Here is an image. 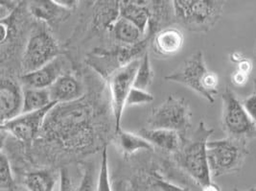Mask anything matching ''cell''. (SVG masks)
Masks as SVG:
<instances>
[{
  "instance_id": "6da1fadb",
  "label": "cell",
  "mask_w": 256,
  "mask_h": 191,
  "mask_svg": "<svg viewBox=\"0 0 256 191\" xmlns=\"http://www.w3.org/2000/svg\"><path fill=\"white\" fill-rule=\"evenodd\" d=\"M116 131L112 108L108 107L103 90L90 92L77 101L57 104L49 112L38 138L30 145L24 144L26 158L54 168L103 149Z\"/></svg>"
},
{
  "instance_id": "7a4b0ae2",
  "label": "cell",
  "mask_w": 256,
  "mask_h": 191,
  "mask_svg": "<svg viewBox=\"0 0 256 191\" xmlns=\"http://www.w3.org/2000/svg\"><path fill=\"white\" fill-rule=\"evenodd\" d=\"M114 191H195L198 186L162 152H141L124 158L112 173Z\"/></svg>"
},
{
  "instance_id": "3957f363",
  "label": "cell",
  "mask_w": 256,
  "mask_h": 191,
  "mask_svg": "<svg viewBox=\"0 0 256 191\" xmlns=\"http://www.w3.org/2000/svg\"><path fill=\"white\" fill-rule=\"evenodd\" d=\"M213 132L204 121L200 122L191 136H184L180 149L175 155L171 156L176 164L200 188L212 182L208 158V144Z\"/></svg>"
},
{
  "instance_id": "277c9868",
  "label": "cell",
  "mask_w": 256,
  "mask_h": 191,
  "mask_svg": "<svg viewBox=\"0 0 256 191\" xmlns=\"http://www.w3.org/2000/svg\"><path fill=\"white\" fill-rule=\"evenodd\" d=\"M165 79L186 86L206 99L210 104L214 103L215 96L218 94V75L208 70L202 51L189 56L176 70L166 76Z\"/></svg>"
},
{
  "instance_id": "5b68a950",
  "label": "cell",
  "mask_w": 256,
  "mask_h": 191,
  "mask_svg": "<svg viewBox=\"0 0 256 191\" xmlns=\"http://www.w3.org/2000/svg\"><path fill=\"white\" fill-rule=\"evenodd\" d=\"M224 6L220 0H175L176 22L192 32L208 33L220 20Z\"/></svg>"
},
{
  "instance_id": "8992f818",
  "label": "cell",
  "mask_w": 256,
  "mask_h": 191,
  "mask_svg": "<svg viewBox=\"0 0 256 191\" xmlns=\"http://www.w3.org/2000/svg\"><path fill=\"white\" fill-rule=\"evenodd\" d=\"M250 153L248 142L243 138L211 140L208 144V158L212 178L238 172Z\"/></svg>"
},
{
  "instance_id": "52a82bcc",
  "label": "cell",
  "mask_w": 256,
  "mask_h": 191,
  "mask_svg": "<svg viewBox=\"0 0 256 191\" xmlns=\"http://www.w3.org/2000/svg\"><path fill=\"white\" fill-rule=\"evenodd\" d=\"M46 25L42 22L31 31L20 60L22 75L40 70L62 55L57 40Z\"/></svg>"
},
{
  "instance_id": "ba28073f",
  "label": "cell",
  "mask_w": 256,
  "mask_h": 191,
  "mask_svg": "<svg viewBox=\"0 0 256 191\" xmlns=\"http://www.w3.org/2000/svg\"><path fill=\"white\" fill-rule=\"evenodd\" d=\"M148 129L170 130L186 134L192 126V112L184 98L171 94L152 108L146 120Z\"/></svg>"
},
{
  "instance_id": "9c48e42d",
  "label": "cell",
  "mask_w": 256,
  "mask_h": 191,
  "mask_svg": "<svg viewBox=\"0 0 256 191\" xmlns=\"http://www.w3.org/2000/svg\"><path fill=\"white\" fill-rule=\"evenodd\" d=\"M222 129L228 138L250 140L256 138V124L246 112L242 101L230 86L222 96Z\"/></svg>"
},
{
  "instance_id": "30bf717a",
  "label": "cell",
  "mask_w": 256,
  "mask_h": 191,
  "mask_svg": "<svg viewBox=\"0 0 256 191\" xmlns=\"http://www.w3.org/2000/svg\"><path fill=\"white\" fill-rule=\"evenodd\" d=\"M140 60L130 62L127 66L119 68L108 78V88L110 94L112 108L114 116L116 132L121 130L120 123L128 94L134 88V78L140 66Z\"/></svg>"
},
{
  "instance_id": "8fae6325",
  "label": "cell",
  "mask_w": 256,
  "mask_h": 191,
  "mask_svg": "<svg viewBox=\"0 0 256 191\" xmlns=\"http://www.w3.org/2000/svg\"><path fill=\"white\" fill-rule=\"evenodd\" d=\"M57 104H58L57 102H52L42 110L22 114L14 120L7 121L1 124V132L9 134L20 144L30 145L40 136L47 114Z\"/></svg>"
},
{
  "instance_id": "7c38bea8",
  "label": "cell",
  "mask_w": 256,
  "mask_h": 191,
  "mask_svg": "<svg viewBox=\"0 0 256 191\" xmlns=\"http://www.w3.org/2000/svg\"><path fill=\"white\" fill-rule=\"evenodd\" d=\"M24 88L20 80L11 74L1 75L0 84V120L1 124L14 120L22 114Z\"/></svg>"
},
{
  "instance_id": "4fadbf2b",
  "label": "cell",
  "mask_w": 256,
  "mask_h": 191,
  "mask_svg": "<svg viewBox=\"0 0 256 191\" xmlns=\"http://www.w3.org/2000/svg\"><path fill=\"white\" fill-rule=\"evenodd\" d=\"M70 72V60L60 55L56 59L36 72L22 74L20 82L24 88H49L64 73Z\"/></svg>"
},
{
  "instance_id": "5bb4252c",
  "label": "cell",
  "mask_w": 256,
  "mask_h": 191,
  "mask_svg": "<svg viewBox=\"0 0 256 191\" xmlns=\"http://www.w3.org/2000/svg\"><path fill=\"white\" fill-rule=\"evenodd\" d=\"M51 100L57 103H70L84 96V86L73 73L66 72L49 88Z\"/></svg>"
},
{
  "instance_id": "9a60e30c",
  "label": "cell",
  "mask_w": 256,
  "mask_h": 191,
  "mask_svg": "<svg viewBox=\"0 0 256 191\" xmlns=\"http://www.w3.org/2000/svg\"><path fill=\"white\" fill-rule=\"evenodd\" d=\"M141 136L154 147L160 152L173 156L180 149L184 136L180 132L162 129H141L138 132Z\"/></svg>"
},
{
  "instance_id": "2e32d148",
  "label": "cell",
  "mask_w": 256,
  "mask_h": 191,
  "mask_svg": "<svg viewBox=\"0 0 256 191\" xmlns=\"http://www.w3.org/2000/svg\"><path fill=\"white\" fill-rule=\"evenodd\" d=\"M120 18V1H96L92 5V28L94 32L110 33Z\"/></svg>"
},
{
  "instance_id": "e0dca14e",
  "label": "cell",
  "mask_w": 256,
  "mask_h": 191,
  "mask_svg": "<svg viewBox=\"0 0 256 191\" xmlns=\"http://www.w3.org/2000/svg\"><path fill=\"white\" fill-rule=\"evenodd\" d=\"M152 48L158 56L171 57L182 50L184 44L182 32L176 27H167L152 38Z\"/></svg>"
},
{
  "instance_id": "ac0fdd59",
  "label": "cell",
  "mask_w": 256,
  "mask_h": 191,
  "mask_svg": "<svg viewBox=\"0 0 256 191\" xmlns=\"http://www.w3.org/2000/svg\"><path fill=\"white\" fill-rule=\"evenodd\" d=\"M32 16L44 24L56 26L66 20L71 14L70 10L62 7L57 1H35L28 4Z\"/></svg>"
},
{
  "instance_id": "d6986e66",
  "label": "cell",
  "mask_w": 256,
  "mask_h": 191,
  "mask_svg": "<svg viewBox=\"0 0 256 191\" xmlns=\"http://www.w3.org/2000/svg\"><path fill=\"white\" fill-rule=\"evenodd\" d=\"M117 150L124 158H130L141 152H154V147L140 134L120 130L114 138Z\"/></svg>"
},
{
  "instance_id": "ffe728a7",
  "label": "cell",
  "mask_w": 256,
  "mask_h": 191,
  "mask_svg": "<svg viewBox=\"0 0 256 191\" xmlns=\"http://www.w3.org/2000/svg\"><path fill=\"white\" fill-rule=\"evenodd\" d=\"M58 182L60 170L55 168H40L24 175V188L28 191H54Z\"/></svg>"
},
{
  "instance_id": "44dd1931",
  "label": "cell",
  "mask_w": 256,
  "mask_h": 191,
  "mask_svg": "<svg viewBox=\"0 0 256 191\" xmlns=\"http://www.w3.org/2000/svg\"><path fill=\"white\" fill-rule=\"evenodd\" d=\"M149 1H120V18L134 24L146 36L150 22Z\"/></svg>"
},
{
  "instance_id": "7402d4cb",
  "label": "cell",
  "mask_w": 256,
  "mask_h": 191,
  "mask_svg": "<svg viewBox=\"0 0 256 191\" xmlns=\"http://www.w3.org/2000/svg\"><path fill=\"white\" fill-rule=\"evenodd\" d=\"M150 22L146 36L152 38L160 30L167 28V24L175 20L173 1H149Z\"/></svg>"
},
{
  "instance_id": "603a6c76",
  "label": "cell",
  "mask_w": 256,
  "mask_h": 191,
  "mask_svg": "<svg viewBox=\"0 0 256 191\" xmlns=\"http://www.w3.org/2000/svg\"><path fill=\"white\" fill-rule=\"evenodd\" d=\"M110 36L118 44L132 46L143 40L145 36L134 24L130 22L127 20L120 18L114 25Z\"/></svg>"
},
{
  "instance_id": "cb8c5ba5",
  "label": "cell",
  "mask_w": 256,
  "mask_h": 191,
  "mask_svg": "<svg viewBox=\"0 0 256 191\" xmlns=\"http://www.w3.org/2000/svg\"><path fill=\"white\" fill-rule=\"evenodd\" d=\"M53 101L49 88H24V108L22 114L33 112L49 106Z\"/></svg>"
},
{
  "instance_id": "d4e9b609",
  "label": "cell",
  "mask_w": 256,
  "mask_h": 191,
  "mask_svg": "<svg viewBox=\"0 0 256 191\" xmlns=\"http://www.w3.org/2000/svg\"><path fill=\"white\" fill-rule=\"evenodd\" d=\"M154 70L152 68L149 52L147 51L140 60V66L134 78V88L146 90L154 81Z\"/></svg>"
},
{
  "instance_id": "484cf974",
  "label": "cell",
  "mask_w": 256,
  "mask_h": 191,
  "mask_svg": "<svg viewBox=\"0 0 256 191\" xmlns=\"http://www.w3.org/2000/svg\"><path fill=\"white\" fill-rule=\"evenodd\" d=\"M81 179L76 191H97V179L95 164L92 162H79Z\"/></svg>"
},
{
  "instance_id": "4316f807",
  "label": "cell",
  "mask_w": 256,
  "mask_h": 191,
  "mask_svg": "<svg viewBox=\"0 0 256 191\" xmlns=\"http://www.w3.org/2000/svg\"><path fill=\"white\" fill-rule=\"evenodd\" d=\"M0 188L6 191L18 190L10 160L3 150L0 153Z\"/></svg>"
},
{
  "instance_id": "83f0119b",
  "label": "cell",
  "mask_w": 256,
  "mask_h": 191,
  "mask_svg": "<svg viewBox=\"0 0 256 191\" xmlns=\"http://www.w3.org/2000/svg\"><path fill=\"white\" fill-rule=\"evenodd\" d=\"M97 191H114L112 176L108 166V145L102 149L101 166L97 179Z\"/></svg>"
},
{
  "instance_id": "f1b7e54d",
  "label": "cell",
  "mask_w": 256,
  "mask_h": 191,
  "mask_svg": "<svg viewBox=\"0 0 256 191\" xmlns=\"http://www.w3.org/2000/svg\"><path fill=\"white\" fill-rule=\"evenodd\" d=\"M154 97L147 90H143L140 88H132L126 102V107H134L138 105L149 104L154 101Z\"/></svg>"
},
{
  "instance_id": "f546056e",
  "label": "cell",
  "mask_w": 256,
  "mask_h": 191,
  "mask_svg": "<svg viewBox=\"0 0 256 191\" xmlns=\"http://www.w3.org/2000/svg\"><path fill=\"white\" fill-rule=\"evenodd\" d=\"M72 178L70 176V170L66 168L60 169V182L58 191H76Z\"/></svg>"
},
{
  "instance_id": "4dcf8cb0",
  "label": "cell",
  "mask_w": 256,
  "mask_h": 191,
  "mask_svg": "<svg viewBox=\"0 0 256 191\" xmlns=\"http://www.w3.org/2000/svg\"><path fill=\"white\" fill-rule=\"evenodd\" d=\"M20 2L18 1H1L0 2V20H4L10 18L18 8Z\"/></svg>"
},
{
  "instance_id": "1f68e13d",
  "label": "cell",
  "mask_w": 256,
  "mask_h": 191,
  "mask_svg": "<svg viewBox=\"0 0 256 191\" xmlns=\"http://www.w3.org/2000/svg\"><path fill=\"white\" fill-rule=\"evenodd\" d=\"M246 112L250 116V118L256 124V92L254 90L252 94L244 98L242 101Z\"/></svg>"
},
{
  "instance_id": "d6a6232c",
  "label": "cell",
  "mask_w": 256,
  "mask_h": 191,
  "mask_svg": "<svg viewBox=\"0 0 256 191\" xmlns=\"http://www.w3.org/2000/svg\"><path fill=\"white\" fill-rule=\"evenodd\" d=\"M248 75L242 73L239 70H235L232 75V81L233 84L236 86H244L248 81Z\"/></svg>"
},
{
  "instance_id": "836d02e7",
  "label": "cell",
  "mask_w": 256,
  "mask_h": 191,
  "mask_svg": "<svg viewBox=\"0 0 256 191\" xmlns=\"http://www.w3.org/2000/svg\"><path fill=\"white\" fill-rule=\"evenodd\" d=\"M252 68H254V64L252 60L250 59H246L244 58L243 60H241L238 64H237V70H239L242 73H244L246 75L250 76V74L252 72Z\"/></svg>"
},
{
  "instance_id": "e575fe53",
  "label": "cell",
  "mask_w": 256,
  "mask_h": 191,
  "mask_svg": "<svg viewBox=\"0 0 256 191\" xmlns=\"http://www.w3.org/2000/svg\"><path fill=\"white\" fill-rule=\"evenodd\" d=\"M200 191H222L221 188H220V186L217 184H215V182H211L210 184H206V186H200Z\"/></svg>"
},
{
  "instance_id": "d590c367",
  "label": "cell",
  "mask_w": 256,
  "mask_h": 191,
  "mask_svg": "<svg viewBox=\"0 0 256 191\" xmlns=\"http://www.w3.org/2000/svg\"><path fill=\"white\" fill-rule=\"evenodd\" d=\"M244 57L243 56V54L242 53H240V52H233L232 54H230V60L234 62V64H239L241 60L244 59Z\"/></svg>"
},
{
  "instance_id": "8d00e7d4",
  "label": "cell",
  "mask_w": 256,
  "mask_h": 191,
  "mask_svg": "<svg viewBox=\"0 0 256 191\" xmlns=\"http://www.w3.org/2000/svg\"><path fill=\"white\" fill-rule=\"evenodd\" d=\"M230 191H256V188H250L248 190H238V188H233L232 190Z\"/></svg>"
},
{
  "instance_id": "74e56055",
  "label": "cell",
  "mask_w": 256,
  "mask_h": 191,
  "mask_svg": "<svg viewBox=\"0 0 256 191\" xmlns=\"http://www.w3.org/2000/svg\"><path fill=\"white\" fill-rule=\"evenodd\" d=\"M254 90L256 92V79H254Z\"/></svg>"
},
{
  "instance_id": "f35d334b",
  "label": "cell",
  "mask_w": 256,
  "mask_h": 191,
  "mask_svg": "<svg viewBox=\"0 0 256 191\" xmlns=\"http://www.w3.org/2000/svg\"><path fill=\"white\" fill-rule=\"evenodd\" d=\"M18 191H28L27 190H26V188H22V190H20Z\"/></svg>"
}]
</instances>
